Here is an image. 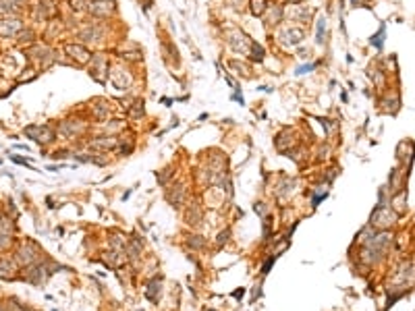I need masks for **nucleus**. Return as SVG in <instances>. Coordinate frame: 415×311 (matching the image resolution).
I'll list each match as a JSON object with an SVG mask.
<instances>
[{"mask_svg":"<svg viewBox=\"0 0 415 311\" xmlns=\"http://www.w3.org/2000/svg\"><path fill=\"white\" fill-rule=\"evenodd\" d=\"M68 5H71L75 13H81V11H90L92 0H68Z\"/></svg>","mask_w":415,"mask_h":311,"instance_id":"b1692460","label":"nucleus"},{"mask_svg":"<svg viewBox=\"0 0 415 311\" xmlns=\"http://www.w3.org/2000/svg\"><path fill=\"white\" fill-rule=\"evenodd\" d=\"M114 9H116L114 0H92L90 5V13L96 17H108L114 13Z\"/></svg>","mask_w":415,"mask_h":311,"instance_id":"1a4fd4ad","label":"nucleus"},{"mask_svg":"<svg viewBox=\"0 0 415 311\" xmlns=\"http://www.w3.org/2000/svg\"><path fill=\"white\" fill-rule=\"evenodd\" d=\"M15 262L9 257H0V278H5V280H13L15 278Z\"/></svg>","mask_w":415,"mask_h":311,"instance_id":"a211bd4d","label":"nucleus"},{"mask_svg":"<svg viewBox=\"0 0 415 311\" xmlns=\"http://www.w3.org/2000/svg\"><path fill=\"white\" fill-rule=\"evenodd\" d=\"M64 52L68 56H71L77 64H85L90 58H92V54H90V50L88 48H83V46H79V44H66L64 46Z\"/></svg>","mask_w":415,"mask_h":311,"instance_id":"6e6552de","label":"nucleus"},{"mask_svg":"<svg viewBox=\"0 0 415 311\" xmlns=\"http://www.w3.org/2000/svg\"><path fill=\"white\" fill-rule=\"evenodd\" d=\"M85 125L81 123V120H64V123L60 125V135L64 137H75L79 133H83Z\"/></svg>","mask_w":415,"mask_h":311,"instance_id":"4468645a","label":"nucleus"},{"mask_svg":"<svg viewBox=\"0 0 415 311\" xmlns=\"http://www.w3.org/2000/svg\"><path fill=\"white\" fill-rule=\"evenodd\" d=\"M133 110H131V116H144V102H135L133 104Z\"/></svg>","mask_w":415,"mask_h":311,"instance_id":"c756f323","label":"nucleus"},{"mask_svg":"<svg viewBox=\"0 0 415 311\" xmlns=\"http://www.w3.org/2000/svg\"><path fill=\"white\" fill-rule=\"evenodd\" d=\"M118 145V139L114 135H104V137H96L92 139L90 147L92 149H98V151H108V149H114Z\"/></svg>","mask_w":415,"mask_h":311,"instance_id":"f8f14e48","label":"nucleus"},{"mask_svg":"<svg viewBox=\"0 0 415 311\" xmlns=\"http://www.w3.org/2000/svg\"><path fill=\"white\" fill-rule=\"evenodd\" d=\"M110 79H112V83L116 85L118 90H127L129 85H131V75H129L127 71H123V68H114L112 75H110Z\"/></svg>","mask_w":415,"mask_h":311,"instance_id":"f3484780","label":"nucleus"},{"mask_svg":"<svg viewBox=\"0 0 415 311\" xmlns=\"http://www.w3.org/2000/svg\"><path fill=\"white\" fill-rule=\"evenodd\" d=\"M243 295H245V288H241V290H235V292H233V297H235V299H243Z\"/></svg>","mask_w":415,"mask_h":311,"instance_id":"e433bc0d","label":"nucleus"},{"mask_svg":"<svg viewBox=\"0 0 415 311\" xmlns=\"http://www.w3.org/2000/svg\"><path fill=\"white\" fill-rule=\"evenodd\" d=\"M249 56H251L253 60H264V48L259 46V44H255V42H253V46H251V52H249Z\"/></svg>","mask_w":415,"mask_h":311,"instance_id":"a878e982","label":"nucleus"},{"mask_svg":"<svg viewBox=\"0 0 415 311\" xmlns=\"http://www.w3.org/2000/svg\"><path fill=\"white\" fill-rule=\"evenodd\" d=\"M40 257H42V251L40 247L33 243V241H25V243L19 245V249H17L15 253V259H17V264H21V266H31V264H36L40 262Z\"/></svg>","mask_w":415,"mask_h":311,"instance_id":"f03ea898","label":"nucleus"},{"mask_svg":"<svg viewBox=\"0 0 415 311\" xmlns=\"http://www.w3.org/2000/svg\"><path fill=\"white\" fill-rule=\"evenodd\" d=\"M311 68H316V64H307V66H299L297 68V75H303V73H309Z\"/></svg>","mask_w":415,"mask_h":311,"instance_id":"473e14b6","label":"nucleus"},{"mask_svg":"<svg viewBox=\"0 0 415 311\" xmlns=\"http://www.w3.org/2000/svg\"><path fill=\"white\" fill-rule=\"evenodd\" d=\"M382 38H384V27H380L376 36H372V44H376V48H382Z\"/></svg>","mask_w":415,"mask_h":311,"instance_id":"c85d7f7f","label":"nucleus"},{"mask_svg":"<svg viewBox=\"0 0 415 311\" xmlns=\"http://www.w3.org/2000/svg\"><path fill=\"white\" fill-rule=\"evenodd\" d=\"M31 38H33V33L31 31H23V33H19V42L23 44V42H31Z\"/></svg>","mask_w":415,"mask_h":311,"instance_id":"2f4dec72","label":"nucleus"},{"mask_svg":"<svg viewBox=\"0 0 415 311\" xmlns=\"http://www.w3.org/2000/svg\"><path fill=\"white\" fill-rule=\"evenodd\" d=\"M92 110H94V116L100 118V120H104V118L110 116V106H108L106 102H102V100H98V104H96Z\"/></svg>","mask_w":415,"mask_h":311,"instance_id":"5701e85b","label":"nucleus"},{"mask_svg":"<svg viewBox=\"0 0 415 311\" xmlns=\"http://www.w3.org/2000/svg\"><path fill=\"white\" fill-rule=\"evenodd\" d=\"M229 237H231V230L227 228V230H222L220 235H218V241H216V245L218 247H222V243H227V241H229Z\"/></svg>","mask_w":415,"mask_h":311,"instance_id":"7c9ffc66","label":"nucleus"},{"mask_svg":"<svg viewBox=\"0 0 415 311\" xmlns=\"http://www.w3.org/2000/svg\"><path fill=\"white\" fill-rule=\"evenodd\" d=\"M324 29H326V17H320V21H318V44L324 42Z\"/></svg>","mask_w":415,"mask_h":311,"instance_id":"cd10ccee","label":"nucleus"},{"mask_svg":"<svg viewBox=\"0 0 415 311\" xmlns=\"http://www.w3.org/2000/svg\"><path fill=\"white\" fill-rule=\"evenodd\" d=\"M201 218H203V212H201V205L199 201H193L191 205L187 207V212H185V222L189 224V226H199L201 224Z\"/></svg>","mask_w":415,"mask_h":311,"instance_id":"9b49d317","label":"nucleus"},{"mask_svg":"<svg viewBox=\"0 0 415 311\" xmlns=\"http://www.w3.org/2000/svg\"><path fill=\"white\" fill-rule=\"evenodd\" d=\"M185 197H187V189L183 183H177L172 185L168 191H166V201L172 205V207H181L185 203Z\"/></svg>","mask_w":415,"mask_h":311,"instance_id":"423d86ee","label":"nucleus"},{"mask_svg":"<svg viewBox=\"0 0 415 311\" xmlns=\"http://www.w3.org/2000/svg\"><path fill=\"white\" fill-rule=\"evenodd\" d=\"M108 73V60L104 54H98L92 58V66H90V75L96 79V81H104V75Z\"/></svg>","mask_w":415,"mask_h":311,"instance_id":"0eeeda50","label":"nucleus"},{"mask_svg":"<svg viewBox=\"0 0 415 311\" xmlns=\"http://www.w3.org/2000/svg\"><path fill=\"white\" fill-rule=\"evenodd\" d=\"M160 295H162V278H152L146 288V299H150L152 303H158Z\"/></svg>","mask_w":415,"mask_h":311,"instance_id":"dca6fc26","label":"nucleus"},{"mask_svg":"<svg viewBox=\"0 0 415 311\" xmlns=\"http://www.w3.org/2000/svg\"><path fill=\"white\" fill-rule=\"evenodd\" d=\"M23 3H27V0H0V13H15L17 9H21Z\"/></svg>","mask_w":415,"mask_h":311,"instance_id":"4be33fe9","label":"nucleus"},{"mask_svg":"<svg viewBox=\"0 0 415 311\" xmlns=\"http://www.w3.org/2000/svg\"><path fill=\"white\" fill-rule=\"evenodd\" d=\"M13 237V222L9 218H0V249H5L11 243Z\"/></svg>","mask_w":415,"mask_h":311,"instance_id":"2eb2a0df","label":"nucleus"},{"mask_svg":"<svg viewBox=\"0 0 415 311\" xmlns=\"http://www.w3.org/2000/svg\"><path fill=\"white\" fill-rule=\"evenodd\" d=\"M394 222H396V214L390 210V207H386L384 203H378V207L374 210V214L370 218V226L378 228V230H386V228L392 226Z\"/></svg>","mask_w":415,"mask_h":311,"instance_id":"f257e3e1","label":"nucleus"},{"mask_svg":"<svg viewBox=\"0 0 415 311\" xmlns=\"http://www.w3.org/2000/svg\"><path fill=\"white\" fill-rule=\"evenodd\" d=\"M23 29V23L19 19H13V17H7V19H0V36L3 38H13Z\"/></svg>","mask_w":415,"mask_h":311,"instance_id":"9d476101","label":"nucleus"},{"mask_svg":"<svg viewBox=\"0 0 415 311\" xmlns=\"http://www.w3.org/2000/svg\"><path fill=\"white\" fill-rule=\"evenodd\" d=\"M266 11V0H251V13L253 15H264Z\"/></svg>","mask_w":415,"mask_h":311,"instance_id":"bb28decb","label":"nucleus"},{"mask_svg":"<svg viewBox=\"0 0 415 311\" xmlns=\"http://www.w3.org/2000/svg\"><path fill=\"white\" fill-rule=\"evenodd\" d=\"M255 214H259V216H264V203H255Z\"/></svg>","mask_w":415,"mask_h":311,"instance_id":"c9c22d12","label":"nucleus"},{"mask_svg":"<svg viewBox=\"0 0 415 311\" xmlns=\"http://www.w3.org/2000/svg\"><path fill=\"white\" fill-rule=\"evenodd\" d=\"M168 177H170V170H164V175H160V177H158V183H160V185H166Z\"/></svg>","mask_w":415,"mask_h":311,"instance_id":"f704fd0d","label":"nucleus"},{"mask_svg":"<svg viewBox=\"0 0 415 311\" xmlns=\"http://www.w3.org/2000/svg\"><path fill=\"white\" fill-rule=\"evenodd\" d=\"M11 160L13 162H17V164H23V166H29V162L27 160H23V158H19V156H11ZM31 168V166H29Z\"/></svg>","mask_w":415,"mask_h":311,"instance_id":"72a5a7b5","label":"nucleus"},{"mask_svg":"<svg viewBox=\"0 0 415 311\" xmlns=\"http://www.w3.org/2000/svg\"><path fill=\"white\" fill-rule=\"evenodd\" d=\"M125 251H110V253H106L108 257H106V264L110 266V268H118V266H123L125 262H127V255H123Z\"/></svg>","mask_w":415,"mask_h":311,"instance_id":"412c9836","label":"nucleus"},{"mask_svg":"<svg viewBox=\"0 0 415 311\" xmlns=\"http://www.w3.org/2000/svg\"><path fill=\"white\" fill-rule=\"evenodd\" d=\"M303 38H305V33H303V29H299V27H289V29L283 31V40H285L287 44H299Z\"/></svg>","mask_w":415,"mask_h":311,"instance_id":"aec40b11","label":"nucleus"},{"mask_svg":"<svg viewBox=\"0 0 415 311\" xmlns=\"http://www.w3.org/2000/svg\"><path fill=\"white\" fill-rule=\"evenodd\" d=\"M50 274H52V270H50L48 262H42V259H40V262L27 266V270H25V280L31 282L33 286H42Z\"/></svg>","mask_w":415,"mask_h":311,"instance_id":"7ed1b4c3","label":"nucleus"},{"mask_svg":"<svg viewBox=\"0 0 415 311\" xmlns=\"http://www.w3.org/2000/svg\"><path fill=\"white\" fill-rule=\"evenodd\" d=\"M79 38L85 40V42H100L102 40V29L98 25H88L85 29H81Z\"/></svg>","mask_w":415,"mask_h":311,"instance_id":"6ab92c4d","label":"nucleus"},{"mask_svg":"<svg viewBox=\"0 0 415 311\" xmlns=\"http://www.w3.org/2000/svg\"><path fill=\"white\" fill-rule=\"evenodd\" d=\"M142 247H144V243H142V239H131V241H127V245H125V255H127V259L131 264H137V259H140V255H142Z\"/></svg>","mask_w":415,"mask_h":311,"instance_id":"ddd939ff","label":"nucleus"},{"mask_svg":"<svg viewBox=\"0 0 415 311\" xmlns=\"http://www.w3.org/2000/svg\"><path fill=\"white\" fill-rule=\"evenodd\" d=\"M25 135L36 143H40V145L54 141V131H52L50 127H46V125H31V127L25 129Z\"/></svg>","mask_w":415,"mask_h":311,"instance_id":"20e7f679","label":"nucleus"},{"mask_svg":"<svg viewBox=\"0 0 415 311\" xmlns=\"http://www.w3.org/2000/svg\"><path fill=\"white\" fill-rule=\"evenodd\" d=\"M229 44H231L233 50L241 52V54H249L251 46H253V42L245 36L243 31H231V33H229Z\"/></svg>","mask_w":415,"mask_h":311,"instance_id":"39448f33","label":"nucleus"},{"mask_svg":"<svg viewBox=\"0 0 415 311\" xmlns=\"http://www.w3.org/2000/svg\"><path fill=\"white\" fill-rule=\"evenodd\" d=\"M187 245L191 247V249H203V247H205V239H203V237H189Z\"/></svg>","mask_w":415,"mask_h":311,"instance_id":"393cba45","label":"nucleus"}]
</instances>
